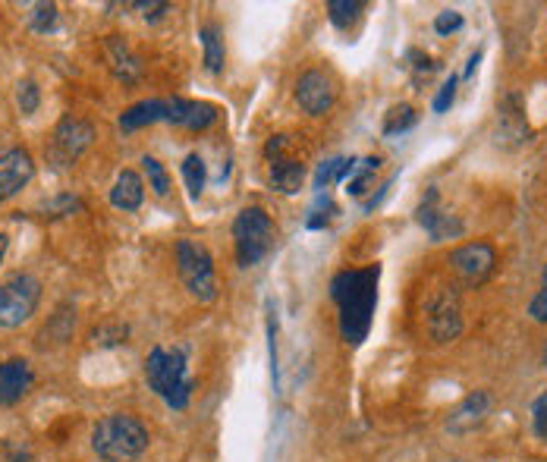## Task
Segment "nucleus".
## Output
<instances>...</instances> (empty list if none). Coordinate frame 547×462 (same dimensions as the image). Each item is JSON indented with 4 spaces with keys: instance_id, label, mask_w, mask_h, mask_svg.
Segmentation results:
<instances>
[{
    "instance_id": "f257e3e1",
    "label": "nucleus",
    "mask_w": 547,
    "mask_h": 462,
    "mask_svg": "<svg viewBox=\"0 0 547 462\" xmlns=\"http://www.w3.org/2000/svg\"><path fill=\"white\" fill-rule=\"evenodd\" d=\"M378 280L381 268L371 264V268H356V271H343L331 283V296L337 302L340 312V334L346 343L359 346L368 337L371 318H375V305H378Z\"/></svg>"
},
{
    "instance_id": "f03ea898",
    "label": "nucleus",
    "mask_w": 547,
    "mask_h": 462,
    "mask_svg": "<svg viewBox=\"0 0 547 462\" xmlns=\"http://www.w3.org/2000/svg\"><path fill=\"white\" fill-rule=\"evenodd\" d=\"M148 428L136 415L111 412L92 431V450L104 462H136L148 450Z\"/></svg>"
},
{
    "instance_id": "7ed1b4c3",
    "label": "nucleus",
    "mask_w": 547,
    "mask_h": 462,
    "mask_svg": "<svg viewBox=\"0 0 547 462\" xmlns=\"http://www.w3.org/2000/svg\"><path fill=\"white\" fill-rule=\"evenodd\" d=\"M145 381L170 409H186L192 400V378L186 365L183 349H164L155 346L145 359Z\"/></svg>"
},
{
    "instance_id": "20e7f679",
    "label": "nucleus",
    "mask_w": 547,
    "mask_h": 462,
    "mask_svg": "<svg viewBox=\"0 0 547 462\" xmlns=\"http://www.w3.org/2000/svg\"><path fill=\"white\" fill-rule=\"evenodd\" d=\"M274 246V220L265 208H243L233 220V249L239 268H255Z\"/></svg>"
},
{
    "instance_id": "39448f33",
    "label": "nucleus",
    "mask_w": 547,
    "mask_h": 462,
    "mask_svg": "<svg viewBox=\"0 0 547 462\" xmlns=\"http://www.w3.org/2000/svg\"><path fill=\"white\" fill-rule=\"evenodd\" d=\"M177 271H180V280H183V286L189 290L192 299H199V302H214L217 299L214 258L202 242H192V239L177 242Z\"/></svg>"
},
{
    "instance_id": "423d86ee",
    "label": "nucleus",
    "mask_w": 547,
    "mask_h": 462,
    "mask_svg": "<svg viewBox=\"0 0 547 462\" xmlns=\"http://www.w3.org/2000/svg\"><path fill=\"white\" fill-rule=\"evenodd\" d=\"M41 302V280L32 274H13L0 283V327H23Z\"/></svg>"
},
{
    "instance_id": "0eeeda50",
    "label": "nucleus",
    "mask_w": 547,
    "mask_h": 462,
    "mask_svg": "<svg viewBox=\"0 0 547 462\" xmlns=\"http://www.w3.org/2000/svg\"><path fill=\"white\" fill-rule=\"evenodd\" d=\"M447 264L466 286H481L497 268V252L491 242H466V246L450 252Z\"/></svg>"
},
{
    "instance_id": "6e6552de",
    "label": "nucleus",
    "mask_w": 547,
    "mask_h": 462,
    "mask_svg": "<svg viewBox=\"0 0 547 462\" xmlns=\"http://www.w3.org/2000/svg\"><path fill=\"white\" fill-rule=\"evenodd\" d=\"M95 142V126L89 120L79 117H67L60 120V126L54 129V142H51V154L57 164H73L79 161V154Z\"/></svg>"
},
{
    "instance_id": "1a4fd4ad",
    "label": "nucleus",
    "mask_w": 547,
    "mask_h": 462,
    "mask_svg": "<svg viewBox=\"0 0 547 462\" xmlns=\"http://www.w3.org/2000/svg\"><path fill=\"white\" fill-rule=\"evenodd\" d=\"M296 101L309 117H324L337 101V82L324 70L302 73L296 82Z\"/></svg>"
},
{
    "instance_id": "9d476101",
    "label": "nucleus",
    "mask_w": 547,
    "mask_h": 462,
    "mask_svg": "<svg viewBox=\"0 0 547 462\" xmlns=\"http://www.w3.org/2000/svg\"><path fill=\"white\" fill-rule=\"evenodd\" d=\"M428 334L434 343H453L463 330V318H459V299L450 290H441L428 302Z\"/></svg>"
},
{
    "instance_id": "9b49d317",
    "label": "nucleus",
    "mask_w": 547,
    "mask_h": 462,
    "mask_svg": "<svg viewBox=\"0 0 547 462\" xmlns=\"http://www.w3.org/2000/svg\"><path fill=\"white\" fill-rule=\"evenodd\" d=\"M35 176V161L26 148H10L0 154V202L19 195Z\"/></svg>"
},
{
    "instance_id": "f8f14e48",
    "label": "nucleus",
    "mask_w": 547,
    "mask_h": 462,
    "mask_svg": "<svg viewBox=\"0 0 547 462\" xmlns=\"http://www.w3.org/2000/svg\"><path fill=\"white\" fill-rule=\"evenodd\" d=\"M221 110L211 101H186V98H167V123L183 126L189 132H205L217 123Z\"/></svg>"
},
{
    "instance_id": "ddd939ff",
    "label": "nucleus",
    "mask_w": 547,
    "mask_h": 462,
    "mask_svg": "<svg viewBox=\"0 0 547 462\" xmlns=\"http://www.w3.org/2000/svg\"><path fill=\"white\" fill-rule=\"evenodd\" d=\"M35 384V371L26 359L0 362V406H16L23 396H29Z\"/></svg>"
},
{
    "instance_id": "4468645a",
    "label": "nucleus",
    "mask_w": 547,
    "mask_h": 462,
    "mask_svg": "<svg viewBox=\"0 0 547 462\" xmlns=\"http://www.w3.org/2000/svg\"><path fill=\"white\" fill-rule=\"evenodd\" d=\"M437 205H441V192H437V189H428V195L422 198V205H419V224L431 233L434 242H441V239H447V236H456L463 227H459L456 220H453L450 214H444Z\"/></svg>"
},
{
    "instance_id": "2eb2a0df",
    "label": "nucleus",
    "mask_w": 547,
    "mask_h": 462,
    "mask_svg": "<svg viewBox=\"0 0 547 462\" xmlns=\"http://www.w3.org/2000/svg\"><path fill=\"white\" fill-rule=\"evenodd\" d=\"M104 51H107V60H111V70H114L117 79L136 82L142 76V60L133 51H129V44L120 35H107Z\"/></svg>"
},
{
    "instance_id": "dca6fc26",
    "label": "nucleus",
    "mask_w": 547,
    "mask_h": 462,
    "mask_svg": "<svg viewBox=\"0 0 547 462\" xmlns=\"http://www.w3.org/2000/svg\"><path fill=\"white\" fill-rule=\"evenodd\" d=\"M151 123H167V98H148L133 107H126L120 114V129L123 132H136Z\"/></svg>"
},
{
    "instance_id": "f3484780",
    "label": "nucleus",
    "mask_w": 547,
    "mask_h": 462,
    "mask_svg": "<svg viewBox=\"0 0 547 462\" xmlns=\"http://www.w3.org/2000/svg\"><path fill=\"white\" fill-rule=\"evenodd\" d=\"M142 198H145V183L136 170H120L114 189H111V205L117 211H139L142 208Z\"/></svg>"
},
{
    "instance_id": "a211bd4d",
    "label": "nucleus",
    "mask_w": 547,
    "mask_h": 462,
    "mask_svg": "<svg viewBox=\"0 0 547 462\" xmlns=\"http://www.w3.org/2000/svg\"><path fill=\"white\" fill-rule=\"evenodd\" d=\"M491 409V396L488 393H469L463 403L456 406V412L450 415V431L463 434V431H472L475 425L485 422V415Z\"/></svg>"
},
{
    "instance_id": "6ab92c4d",
    "label": "nucleus",
    "mask_w": 547,
    "mask_h": 462,
    "mask_svg": "<svg viewBox=\"0 0 547 462\" xmlns=\"http://www.w3.org/2000/svg\"><path fill=\"white\" fill-rule=\"evenodd\" d=\"M302 180H305V164L293 154H280V158H271V183L274 189L280 192H299L302 189Z\"/></svg>"
},
{
    "instance_id": "aec40b11",
    "label": "nucleus",
    "mask_w": 547,
    "mask_h": 462,
    "mask_svg": "<svg viewBox=\"0 0 547 462\" xmlns=\"http://www.w3.org/2000/svg\"><path fill=\"white\" fill-rule=\"evenodd\" d=\"M199 38H202V51H205V70H208V73H221V70H224V60H227V48H224L221 26H214V22H208V26H202Z\"/></svg>"
},
{
    "instance_id": "412c9836",
    "label": "nucleus",
    "mask_w": 547,
    "mask_h": 462,
    "mask_svg": "<svg viewBox=\"0 0 547 462\" xmlns=\"http://www.w3.org/2000/svg\"><path fill=\"white\" fill-rule=\"evenodd\" d=\"M381 170V158H362V161H356V167H353V173H349V195H365L368 189H371V183H375V173Z\"/></svg>"
},
{
    "instance_id": "4be33fe9",
    "label": "nucleus",
    "mask_w": 547,
    "mask_h": 462,
    "mask_svg": "<svg viewBox=\"0 0 547 462\" xmlns=\"http://www.w3.org/2000/svg\"><path fill=\"white\" fill-rule=\"evenodd\" d=\"M356 161L353 158H334V161H324L315 173V189H327L334 183H343L349 180V173H353Z\"/></svg>"
},
{
    "instance_id": "5701e85b",
    "label": "nucleus",
    "mask_w": 547,
    "mask_h": 462,
    "mask_svg": "<svg viewBox=\"0 0 547 462\" xmlns=\"http://www.w3.org/2000/svg\"><path fill=\"white\" fill-rule=\"evenodd\" d=\"M183 180H186V189L192 198H199L205 192V183H208V167H205V158L202 154H186L183 161Z\"/></svg>"
},
{
    "instance_id": "b1692460",
    "label": "nucleus",
    "mask_w": 547,
    "mask_h": 462,
    "mask_svg": "<svg viewBox=\"0 0 547 462\" xmlns=\"http://www.w3.org/2000/svg\"><path fill=\"white\" fill-rule=\"evenodd\" d=\"M362 10H365V4H359V0H331L327 4V13H331V22L337 29H349V22H356L359 16H362Z\"/></svg>"
},
{
    "instance_id": "393cba45",
    "label": "nucleus",
    "mask_w": 547,
    "mask_h": 462,
    "mask_svg": "<svg viewBox=\"0 0 547 462\" xmlns=\"http://www.w3.org/2000/svg\"><path fill=\"white\" fill-rule=\"evenodd\" d=\"M142 167H145V176H148V189H155V195H167L170 192V173L164 170V164L158 158H142Z\"/></svg>"
},
{
    "instance_id": "a878e982",
    "label": "nucleus",
    "mask_w": 547,
    "mask_h": 462,
    "mask_svg": "<svg viewBox=\"0 0 547 462\" xmlns=\"http://www.w3.org/2000/svg\"><path fill=\"white\" fill-rule=\"evenodd\" d=\"M412 126H415V110L409 104L390 107V114L384 120V136H397V132H406Z\"/></svg>"
},
{
    "instance_id": "bb28decb",
    "label": "nucleus",
    "mask_w": 547,
    "mask_h": 462,
    "mask_svg": "<svg viewBox=\"0 0 547 462\" xmlns=\"http://www.w3.org/2000/svg\"><path fill=\"white\" fill-rule=\"evenodd\" d=\"M16 104H19V110H23V117H32L35 114L38 104H41V92H38L35 79H23V82H19Z\"/></svg>"
},
{
    "instance_id": "cd10ccee",
    "label": "nucleus",
    "mask_w": 547,
    "mask_h": 462,
    "mask_svg": "<svg viewBox=\"0 0 547 462\" xmlns=\"http://www.w3.org/2000/svg\"><path fill=\"white\" fill-rule=\"evenodd\" d=\"M29 22H32V29H35V32H48V29H54V22H57V7H54V4H38Z\"/></svg>"
},
{
    "instance_id": "c85d7f7f",
    "label": "nucleus",
    "mask_w": 547,
    "mask_h": 462,
    "mask_svg": "<svg viewBox=\"0 0 547 462\" xmlns=\"http://www.w3.org/2000/svg\"><path fill=\"white\" fill-rule=\"evenodd\" d=\"M459 29H463V13H456V10L437 13V19H434L437 35H450V32H459Z\"/></svg>"
},
{
    "instance_id": "c756f323",
    "label": "nucleus",
    "mask_w": 547,
    "mask_h": 462,
    "mask_svg": "<svg viewBox=\"0 0 547 462\" xmlns=\"http://www.w3.org/2000/svg\"><path fill=\"white\" fill-rule=\"evenodd\" d=\"M532 428L547 444V393H541L538 400L532 403Z\"/></svg>"
},
{
    "instance_id": "7c9ffc66",
    "label": "nucleus",
    "mask_w": 547,
    "mask_h": 462,
    "mask_svg": "<svg viewBox=\"0 0 547 462\" xmlns=\"http://www.w3.org/2000/svg\"><path fill=\"white\" fill-rule=\"evenodd\" d=\"M529 315H532L538 324H547V268H544V274H541V290H538V296H535L532 305H529Z\"/></svg>"
},
{
    "instance_id": "2f4dec72",
    "label": "nucleus",
    "mask_w": 547,
    "mask_h": 462,
    "mask_svg": "<svg viewBox=\"0 0 547 462\" xmlns=\"http://www.w3.org/2000/svg\"><path fill=\"white\" fill-rule=\"evenodd\" d=\"M456 76H450L444 85H441V92H437V98H434V110H437V114H447V110H450V104H453V98H456Z\"/></svg>"
},
{
    "instance_id": "473e14b6",
    "label": "nucleus",
    "mask_w": 547,
    "mask_h": 462,
    "mask_svg": "<svg viewBox=\"0 0 547 462\" xmlns=\"http://www.w3.org/2000/svg\"><path fill=\"white\" fill-rule=\"evenodd\" d=\"M139 10H145V19L151 16V19H158L164 10H170V4H136Z\"/></svg>"
},
{
    "instance_id": "72a5a7b5",
    "label": "nucleus",
    "mask_w": 547,
    "mask_h": 462,
    "mask_svg": "<svg viewBox=\"0 0 547 462\" xmlns=\"http://www.w3.org/2000/svg\"><path fill=\"white\" fill-rule=\"evenodd\" d=\"M7 249H10V236H7V233H0V261H4Z\"/></svg>"
},
{
    "instance_id": "f704fd0d",
    "label": "nucleus",
    "mask_w": 547,
    "mask_h": 462,
    "mask_svg": "<svg viewBox=\"0 0 547 462\" xmlns=\"http://www.w3.org/2000/svg\"><path fill=\"white\" fill-rule=\"evenodd\" d=\"M478 60H481V51L469 57V66H466V76H472V73H475V66H478Z\"/></svg>"
},
{
    "instance_id": "c9c22d12",
    "label": "nucleus",
    "mask_w": 547,
    "mask_h": 462,
    "mask_svg": "<svg viewBox=\"0 0 547 462\" xmlns=\"http://www.w3.org/2000/svg\"><path fill=\"white\" fill-rule=\"evenodd\" d=\"M544 365H547V349H544Z\"/></svg>"
}]
</instances>
